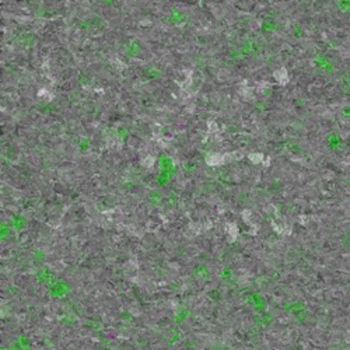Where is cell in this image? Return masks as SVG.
I'll return each instance as SVG.
<instances>
[{
    "mask_svg": "<svg viewBox=\"0 0 350 350\" xmlns=\"http://www.w3.org/2000/svg\"><path fill=\"white\" fill-rule=\"evenodd\" d=\"M275 77L279 80V83H286V81H287V73H286V70H284V69L277 70L276 73H275Z\"/></svg>",
    "mask_w": 350,
    "mask_h": 350,
    "instance_id": "cell-1",
    "label": "cell"
},
{
    "mask_svg": "<svg viewBox=\"0 0 350 350\" xmlns=\"http://www.w3.org/2000/svg\"><path fill=\"white\" fill-rule=\"evenodd\" d=\"M249 158H251L254 163H261L262 161V154H251Z\"/></svg>",
    "mask_w": 350,
    "mask_h": 350,
    "instance_id": "cell-2",
    "label": "cell"
}]
</instances>
